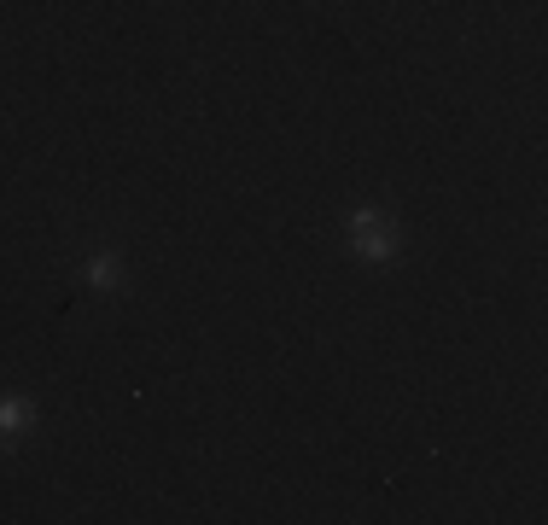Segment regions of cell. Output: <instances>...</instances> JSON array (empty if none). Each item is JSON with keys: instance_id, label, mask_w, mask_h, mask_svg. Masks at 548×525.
<instances>
[{"instance_id": "6da1fadb", "label": "cell", "mask_w": 548, "mask_h": 525, "mask_svg": "<svg viewBox=\"0 0 548 525\" xmlns=\"http://www.w3.org/2000/svg\"><path fill=\"white\" fill-rule=\"evenodd\" d=\"M350 234H356V251L362 257H391L397 251V234H391V216L385 210H356L350 216Z\"/></svg>"}, {"instance_id": "7a4b0ae2", "label": "cell", "mask_w": 548, "mask_h": 525, "mask_svg": "<svg viewBox=\"0 0 548 525\" xmlns=\"http://www.w3.org/2000/svg\"><path fill=\"white\" fill-rule=\"evenodd\" d=\"M24 426H30V403L0 397V438H12V432H24Z\"/></svg>"}, {"instance_id": "3957f363", "label": "cell", "mask_w": 548, "mask_h": 525, "mask_svg": "<svg viewBox=\"0 0 548 525\" xmlns=\"http://www.w3.org/2000/svg\"><path fill=\"white\" fill-rule=\"evenodd\" d=\"M88 280H94V286H117V257H94V263H88Z\"/></svg>"}]
</instances>
